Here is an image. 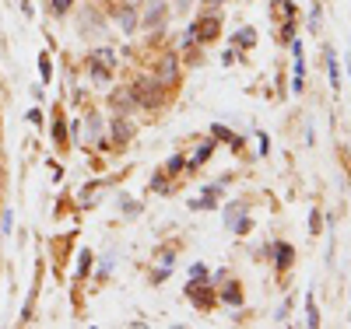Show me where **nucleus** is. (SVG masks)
<instances>
[{"label":"nucleus","instance_id":"1","mask_svg":"<svg viewBox=\"0 0 351 329\" xmlns=\"http://www.w3.org/2000/svg\"><path fill=\"white\" fill-rule=\"evenodd\" d=\"M130 88H134L137 109H162V105L169 102V92L158 84V77H155V74H141V77H134V81H130Z\"/></svg>","mask_w":351,"mask_h":329},{"label":"nucleus","instance_id":"2","mask_svg":"<svg viewBox=\"0 0 351 329\" xmlns=\"http://www.w3.org/2000/svg\"><path fill=\"white\" fill-rule=\"evenodd\" d=\"M152 74L158 77V84L165 88V92H176V84L183 81V70H180V53H162V56L155 60Z\"/></svg>","mask_w":351,"mask_h":329},{"label":"nucleus","instance_id":"3","mask_svg":"<svg viewBox=\"0 0 351 329\" xmlns=\"http://www.w3.org/2000/svg\"><path fill=\"white\" fill-rule=\"evenodd\" d=\"M77 32L84 36V39H102L106 36V18L88 4V8H81L77 11Z\"/></svg>","mask_w":351,"mask_h":329},{"label":"nucleus","instance_id":"4","mask_svg":"<svg viewBox=\"0 0 351 329\" xmlns=\"http://www.w3.org/2000/svg\"><path fill=\"white\" fill-rule=\"evenodd\" d=\"M165 18H169V4H165V0H148V8H144V14H141V25L148 28V32H162Z\"/></svg>","mask_w":351,"mask_h":329},{"label":"nucleus","instance_id":"5","mask_svg":"<svg viewBox=\"0 0 351 329\" xmlns=\"http://www.w3.org/2000/svg\"><path fill=\"white\" fill-rule=\"evenodd\" d=\"M109 105H112V112H120V116H130V112L137 109L134 88H130V84H120V88H116V92L109 95Z\"/></svg>","mask_w":351,"mask_h":329},{"label":"nucleus","instance_id":"6","mask_svg":"<svg viewBox=\"0 0 351 329\" xmlns=\"http://www.w3.org/2000/svg\"><path fill=\"white\" fill-rule=\"evenodd\" d=\"M186 298L197 305V308H211L215 302H218V294H215V287H200L197 280L193 284H186Z\"/></svg>","mask_w":351,"mask_h":329},{"label":"nucleus","instance_id":"7","mask_svg":"<svg viewBox=\"0 0 351 329\" xmlns=\"http://www.w3.org/2000/svg\"><path fill=\"white\" fill-rule=\"evenodd\" d=\"M109 127H112V140H116V144H127V140L134 137V127H130V119H127V116H120V112L112 116V123H109Z\"/></svg>","mask_w":351,"mask_h":329},{"label":"nucleus","instance_id":"8","mask_svg":"<svg viewBox=\"0 0 351 329\" xmlns=\"http://www.w3.org/2000/svg\"><path fill=\"white\" fill-rule=\"evenodd\" d=\"M112 14H116V18H120V28H123V32H127V36H130V32H134V28L141 25V14H137V8H123V4H120V8H116Z\"/></svg>","mask_w":351,"mask_h":329},{"label":"nucleus","instance_id":"9","mask_svg":"<svg viewBox=\"0 0 351 329\" xmlns=\"http://www.w3.org/2000/svg\"><path fill=\"white\" fill-rule=\"evenodd\" d=\"M218 302H225V305H243V284H239V280H228V284L221 287V294H218Z\"/></svg>","mask_w":351,"mask_h":329},{"label":"nucleus","instance_id":"10","mask_svg":"<svg viewBox=\"0 0 351 329\" xmlns=\"http://www.w3.org/2000/svg\"><path fill=\"white\" fill-rule=\"evenodd\" d=\"M88 144H99L102 147V119H99V112L88 116Z\"/></svg>","mask_w":351,"mask_h":329},{"label":"nucleus","instance_id":"11","mask_svg":"<svg viewBox=\"0 0 351 329\" xmlns=\"http://www.w3.org/2000/svg\"><path fill=\"white\" fill-rule=\"evenodd\" d=\"M274 256H278V270H288V266H291V249L285 242L274 246Z\"/></svg>","mask_w":351,"mask_h":329},{"label":"nucleus","instance_id":"12","mask_svg":"<svg viewBox=\"0 0 351 329\" xmlns=\"http://www.w3.org/2000/svg\"><path fill=\"white\" fill-rule=\"evenodd\" d=\"M327 74H330V84H334V92L341 88V74H337V60H334V53L327 49Z\"/></svg>","mask_w":351,"mask_h":329},{"label":"nucleus","instance_id":"13","mask_svg":"<svg viewBox=\"0 0 351 329\" xmlns=\"http://www.w3.org/2000/svg\"><path fill=\"white\" fill-rule=\"evenodd\" d=\"M74 11V0H53V14L56 18H67Z\"/></svg>","mask_w":351,"mask_h":329},{"label":"nucleus","instance_id":"14","mask_svg":"<svg viewBox=\"0 0 351 329\" xmlns=\"http://www.w3.org/2000/svg\"><path fill=\"white\" fill-rule=\"evenodd\" d=\"M211 151H215V144H200V147H197V155H193V158H190V168H197V165H200V161H204V158H208V155H211Z\"/></svg>","mask_w":351,"mask_h":329},{"label":"nucleus","instance_id":"15","mask_svg":"<svg viewBox=\"0 0 351 329\" xmlns=\"http://www.w3.org/2000/svg\"><path fill=\"white\" fill-rule=\"evenodd\" d=\"M236 42H239L243 49H250V46L256 42V32H253V28H243V32H236Z\"/></svg>","mask_w":351,"mask_h":329},{"label":"nucleus","instance_id":"16","mask_svg":"<svg viewBox=\"0 0 351 329\" xmlns=\"http://www.w3.org/2000/svg\"><path fill=\"white\" fill-rule=\"evenodd\" d=\"M95 64H102V67H109V70H112V64H116V56H112V49H106V46H102V49L95 53Z\"/></svg>","mask_w":351,"mask_h":329},{"label":"nucleus","instance_id":"17","mask_svg":"<svg viewBox=\"0 0 351 329\" xmlns=\"http://www.w3.org/2000/svg\"><path fill=\"white\" fill-rule=\"evenodd\" d=\"M306 312H309V319H306V322H309V326L316 329V326H319V312H316V302H313V294H309V302H306Z\"/></svg>","mask_w":351,"mask_h":329},{"label":"nucleus","instance_id":"18","mask_svg":"<svg viewBox=\"0 0 351 329\" xmlns=\"http://www.w3.org/2000/svg\"><path fill=\"white\" fill-rule=\"evenodd\" d=\"M169 172H180L183 168V155H176V158H169V165H165Z\"/></svg>","mask_w":351,"mask_h":329},{"label":"nucleus","instance_id":"19","mask_svg":"<svg viewBox=\"0 0 351 329\" xmlns=\"http://www.w3.org/2000/svg\"><path fill=\"white\" fill-rule=\"evenodd\" d=\"M123 214H127V218H137V214H141V207H137V203H127V200H123Z\"/></svg>","mask_w":351,"mask_h":329},{"label":"nucleus","instance_id":"20","mask_svg":"<svg viewBox=\"0 0 351 329\" xmlns=\"http://www.w3.org/2000/svg\"><path fill=\"white\" fill-rule=\"evenodd\" d=\"M288 308H291V302H285V305L278 308V315H274V322H285V319H288Z\"/></svg>","mask_w":351,"mask_h":329},{"label":"nucleus","instance_id":"21","mask_svg":"<svg viewBox=\"0 0 351 329\" xmlns=\"http://www.w3.org/2000/svg\"><path fill=\"white\" fill-rule=\"evenodd\" d=\"M309 28H313V32H319V8H313V18H309Z\"/></svg>","mask_w":351,"mask_h":329},{"label":"nucleus","instance_id":"22","mask_svg":"<svg viewBox=\"0 0 351 329\" xmlns=\"http://www.w3.org/2000/svg\"><path fill=\"white\" fill-rule=\"evenodd\" d=\"M215 137H218V140H232V133H228L225 127H215Z\"/></svg>","mask_w":351,"mask_h":329},{"label":"nucleus","instance_id":"23","mask_svg":"<svg viewBox=\"0 0 351 329\" xmlns=\"http://www.w3.org/2000/svg\"><path fill=\"white\" fill-rule=\"evenodd\" d=\"M158 263H162V266H172V249H165V252L158 256Z\"/></svg>","mask_w":351,"mask_h":329},{"label":"nucleus","instance_id":"24","mask_svg":"<svg viewBox=\"0 0 351 329\" xmlns=\"http://www.w3.org/2000/svg\"><path fill=\"white\" fill-rule=\"evenodd\" d=\"M190 4H193V0H176V11L183 14V11H190Z\"/></svg>","mask_w":351,"mask_h":329},{"label":"nucleus","instance_id":"25","mask_svg":"<svg viewBox=\"0 0 351 329\" xmlns=\"http://www.w3.org/2000/svg\"><path fill=\"white\" fill-rule=\"evenodd\" d=\"M120 4H123V8H137V11H141V8H144V0H120Z\"/></svg>","mask_w":351,"mask_h":329}]
</instances>
